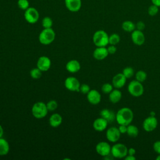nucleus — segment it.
I'll list each match as a JSON object with an SVG mask.
<instances>
[{
	"label": "nucleus",
	"mask_w": 160,
	"mask_h": 160,
	"mask_svg": "<svg viewBox=\"0 0 160 160\" xmlns=\"http://www.w3.org/2000/svg\"><path fill=\"white\" fill-rule=\"evenodd\" d=\"M134 118L132 111L127 107L119 109L116 113V121L119 124L129 125L131 123Z\"/></svg>",
	"instance_id": "nucleus-1"
},
{
	"label": "nucleus",
	"mask_w": 160,
	"mask_h": 160,
	"mask_svg": "<svg viewBox=\"0 0 160 160\" xmlns=\"http://www.w3.org/2000/svg\"><path fill=\"white\" fill-rule=\"evenodd\" d=\"M92 41L96 47H106L109 44V35L104 30H98L92 36Z\"/></svg>",
	"instance_id": "nucleus-2"
},
{
	"label": "nucleus",
	"mask_w": 160,
	"mask_h": 160,
	"mask_svg": "<svg viewBox=\"0 0 160 160\" xmlns=\"http://www.w3.org/2000/svg\"><path fill=\"white\" fill-rule=\"evenodd\" d=\"M55 37V32L52 28H44L39 35V41L43 45H49L54 41Z\"/></svg>",
	"instance_id": "nucleus-3"
},
{
	"label": "nucleus",
	"mask_w": 160,
	"mask_h": 160,
	"mask_svg": "<svg viewBox=\"0 0 160 160\" xmlns=\"http://www.w3.org/2000/svg\"><path fill=\"white\" fill-rule=\"evenodd\" d=\"M48 112L46 104L41 101L34 103L31 109L32 114L36 119L44 118L46 116Z\"/></svg>",
	"instance_id": "nucleus-4"
},
{
	"label": "nucleus",
	"mask_w": 160,
	"mask_h": 160,
	"mask_svg": "<svg viewBox=\"0 0 160 160\" xmlns=\"http://www.w3.org/2000/svg\"><path fill=\"white\" fill-rule=\"evenodd\" d=\"M128 91L131 96L138 98L143 94L144 87L142 82L137 80H132L128 84Z\"/></svg>",
	"instance_id": "nucleus-5"
},
{
	"label": "nucleus",
	"mask_w": 160,
	"mask_h": 160,
	"mask_svg": "<svg viewBox=\"0 0 160 160\" xmlns=\"http://www.w3.org/2000/svg\"><path fill=\"white\" fill-rule=\"evenodd\" d=\"M128 148L122 143H116L111 146V154L115 158H124L128 155Z\"/></svg>",
	"instance_id": "nucleus-6"
},
{
	"label": "nucleus",
	"mask_w": 160,
	"mask_h": 160,
	"mask_svg": "<svg viewBox=\"0 0 160 160\" xmlns=\"http://www.w3.org/2000/svg\"><path fill=\"white\" fill-rule=\"evenodd\" d=\"M25 20L29 24L36 23L39 18V13L38 11L33 7H29L24 11V14Z\"/></svg>",
	"instance_id": "nucleus-7"
},
{
	"label": "nucleus",
	"mask_w": 160,
	"mask_h": 160,
	"mask_svg": "<svg viewBox=\"0 0 160 160\" xmlns=\"http://www.w3.org/2000/svg\"><path fill=\"white\" fill-rule=\"evenodd\" d=\"M158 124L157 118L155 116H149L143 121L142 128L146 132H152L156 129Z\"/></svg>",
	"instance_id": "nucleus-8"
},
{
	"label": "nucleus",
	"mask_w": 160,
	"mask_h": 160,
	"mask_svg": "<svg viewBox=\"0 0 160 160\" xmlns=\"http://www.w3.org/2000/svg\"><path fill=\"white\" fill-rule=\"evenodd\" d=\"M80 85L79 80L75 77H68L64 81L65 88L70 91H79Z\"/></svg>",
	"instance_id": "nucleus-9"
},
{
	"label": "nucleus",
	"mask_w": 160,
	"mask_h": 160,
	"mask_svg": "<svg viewBox=\"0 0 160 160\" xmlns=\"http://www.w3.org/2000/svg\"><path fill=\"white\" fill-rule=\"evenodd\" d=\"M106 137L109 142H116L121 137V132H119L118 128L112 126L106 130Z\"/></svg>",
	"instance_id": "nucleus-10"
},
{
	"label": "nucleus",
	"mask_w": 160,
	"mask_h": 160,
	"mask_svg": "<svg viewBox=\"0 0 160 160\" xmlns=\"http://www.w3.org/2000/svg\"><path fill=\"white\" fill-rule=\"evenodd\" d=\"M95 149H96V152L99 155H100L102 157H104V156L111 154V146L107 142L101 141L96 144Z\"/></svg>",
	"instance_id": "nucleus-11"
},
{
	"label": "nucleus",
	"mask_w": 160,
	"mask_h": 160,
	"mask_svg": "<svg viewBox=\"0 0 160 160\" xmlns=\"http://www.w3.org/2000/svg\"><path fill=\"white\" fill-rule=\"evenodd\" d=\"M131 39L134 44L141 46L145 42V36L142 31L136 29L131 32Z\"/></svg>",
	"instance_id": "nucleus-12"
},
{
	"label": "nucleus",
	"mask_w": 160,
	"mask_h": 160,
	"mask_svg": "<svg viewBox=\"0 0 160 160\" xmlns=\"http://www.w3.org/2000/svg\"><path fill=\"white\" fill-rule=\"evenodd\" d=\"M51 65V59L46 56H42L39 58L37 61V68L42 72H46L49 69Z\"/></svg>",
	"instance_id": "nucleus-13"
},
{
	"label": "nucleus",
	"mask_w": 160,
	"mask_h": 160,
	"mask_svg": "<svg viewBox=\"0 0 160 160\" xmlns=\"http://www.w3.org/2000/svg\"><path fill=\"white\" fill-rule=\"evenodd\" d=\"M127 78L121 73H118L114 75L112 79V84L116 89L122 88L126 82Z\"/></svg>",
	"instance_id": "nucleus-14"
},
{
	"label": "nucleus",
	"mask_w": 160,
	"mask_h": 160,
	"mask_svg": "<svg viewBox=\"0 0 160 160\" xmlns=\"http://www.w3.org/2000/svg\"><path fill=\"white\" fill-rule=\"evenodd\" d=\"M87 99L90 104L96 105L100 102L101 100V95L97 90L91 89L87 94Z\"/></svg>",
	"instance_id": "nucleus-15"
},
{
	"label": "nucleus",
	"mask_w": 160,
	"mask_h": 160,
	"mask_svg": "<svg viewBox=\"0 0 160 160\" xmlns=\"http://www.w3.org/2000/svg\"><path fill=\"white\" fill-rule=\"evenodd\" d=\"M66 8L71 12H78L80 10L82 2L81 0H64Z\"/></svg>",
	"instance_id": "nucleus-16"
},
{
	"label": "nucleus",
	"mask_w": 160,
	"mask_h": 160,
	"mask_svg": "<svg viewBox=\"0 0 160 160\" xmlns=\"http://www.w3.org/2000/svg\"><path fill=\"white\" fill-rule=\"evenodd\" d=\"M108 124V122L103 118L100 117L94 121L92 123V127L95 131L98 132H102L107 128Z\"/></svg>",
	"instance_id": "nucleus-17"
},
{
	"label": "nucleus",
	"mask_w": 160,
	"mask_h": 160,
	"mask_svg": "<svg viewBox=\"0 0 160 160\" xmlns=\"http://www.w3.org/2000/svg\"><path fill=\"white\" fill-rule=\"evenodd\" d=\"M109 52L106 47H97L93 51V57L98 61L104 59L108 56Z\"/></svg>",
	"instance_id": "nucleus-18"
},
{
	"label": "nucleus",
	"mask_w": 160,
	"mask_h": 160,
	"mask_svg": "<svg viewBox=\"0 0 160 160\" xmlns=\"http://www.w3.org/2000/svg\"><path fill=\"white\" fill-rule=\"evenodd\" d=\"M81 69V64L76 59L69 61L66 64V69L71 73H76Z\"/></svg>",
	"instance_id": "nucleus-19"
},
{
	"label": "nucleus",
	"mask_w": 160,
	"mask_h": 160,
	"mask_svg": "<svg viewBox=\"0 0 160 160\" xmlns=\"http://www.w3.org/2000/svg\"><path fill=\"white\" fill-rule=\"evenodd\" d=\"M101 117L105 119L108 123H111L116 120V114L111 110L105 108L100 112Z\"/></svg>",
	"instance_id": "nucleus-20"
},
{
	"label": "nucleus",
	"mask_w": 160,
	"mask_h": 160,
	"mask_svg": "<svg viewBox=\"0 0 160 160\" xmlns=\"http://www.w3.org/2000/svg\"><path fill=\"white\" fill-rule=\"evenodd\" d=\"M62 122V116L58 113L52 114L49 119V125L52 128H57L59 126Z\"/></svg>",
	"instance_id": "nucleus-21"
},
{
	"label": "nucleus",
	"mask_w": 160,
	"mask_h": 160,
	"mask_svg": "<svg viewBox=\"0 0 160 160\" xmlns=\"http://www.w3.org/2000/svg\"><path fill=\"white\" fill-rule=\"evenodd\" d=\"M122 98V92L119 89H113L109 94V100L113 104L118 103L120 101Z\"/></svg>",
	"instance_id": "nucleus-22"
},
{
	"label": "nucleus",
	"mask_w": 160,
	"mask_h": 160,
	"mask_svg": "<svg viewBox=\"0 0 160 160\" xmlns=\"http://www.w3.org/2000/svg\"><path fill=\"white\" fill-rule=\"evenodd\" d=\"M10 149L9 142L4 138H0V156H5L8 154Z\"/></svg>",
	"instance_id": "nucleus-23"
},
{
	"label": "nucleus",
	"mask_w": 160,
	"mask_h": 160,
	"mask_svg": "<svg viewBox=\"0 0 160 160\" xmlns=\"http://www.w3.org/2000/svg\"><path fill=\"white\" fill-rule=\"evenodd\" d=\"M121 27L124 31L128 32H132L134 29H136V24L129 20L123 21Z\"/></svg>",
	"instance_id": "nucleus-24"
},
{
	"label": "nucleus",
	"mask_w": 160,
	"mask_h": 160,
	"mask_svg": "<svg viewBox=\"0 0 160 160\" xmlns=\"http://www.w3.org/2000/svg\"><path fill=\"white\" fill-rule=\"evenodd\" d=\"M126 133L131 138H136L139 134V129L135 125L130 124L128 125Z\"/></svg>",
	"instance_id": "nucleus-25"
},
{
	"label": "nucleus",
	"mask_w": 160,
	"mask_h": 160,
	"mask_svg": "<svg viewBox=\"0 0 160 160\" xmlns=\"http://www.w3.org/2000/svg\"><path fill=\"white\" fill-rule=\"evenodd\" d=\"M135 77L136 80L141 82H143L147 79V73L142 70H139L136 72Z\"/></svg>",
	"instance_id": "nucleus-26"
},
{
	"label": "nucleus",
	"mask_w": 160,
	"mask_h": 160,
	"mask_svg": "<svg viewBox=\"0 0 160 160\" xmlns=\"http://www.w3.org/2000/svg\"><path fill=\"white\" fill-rule=\"evenodd\" d=\"M121 40L120 36L117 33H112L109 36V44L111 45H116Z\"/></svg>",
	"instance_id": "nucleus-27"
},
{
	"label": "nucleus",
	"mask_w": 160,
	"mask_h": 160,
	"mask_svg": "<svg viewBox=\"0 0 160 160\" xmlns=\"http://www.w3.org/2000/svg\"><path fill=\"white\" fill-rule=\"evenodd\" d=\"M122 73L124 74V76L127 78H132L134 74V70L132 67H126L123 69Z\"/></svg>",
	"instance_id": "nucleus-28"
},
{
	"label": "nucleus",
	"mask_w": 160,
	"mask_h": 160,
	"mask_svg": "<svg viewBox=\"0 0 160 160\" xmlns=\"http://www.w3.org/2000/svg\"><path fill=\"white\" fill-rule=\"evenodd\" d=\"M52 24L53 22L50 17L46 16L42 20V26L44 28H51Z\"/></svg>",
	"instance_id": "nucleus-29"
},
{
	"label": "nucleus",
	"mask_w": 160,
	"mask_h": 160,
	"mask_svg": "<svg viewBox=\"0 0 160 160\" xmlns=\"http://www.w3.org/2000/svg\"><path fill=\"white\" fill-rule=\"evenodd\" d=\"M30 76L34 79H39L42 76V71L38 68H33L30 71Z\"/></svg>",
	"instance_id": "nucleus-30"
},
{
	"label": "nucleus",
	"mask_w": 160,
	"mask_h": 160,
	"mask_svg": "<svg viewBox=\"0 0 160 160\" xmlns=\"http://www.w3.org/2000/svg\"><path fill=\"white\" fill-rule=\"evenodd\" d=\"M159 7L154 5V4H151V6H149L148 9V13L149 16H156L158 12H159Z\"/></svg>",
	"instance_id": "nucleus-31"
},
{
	"label": "nucleus",
	"mask_w": 160,
	"mask_h": 160,
	"mask_svg": "<svg viewBox=\"0 0 160 160\" xmlns=\"http://www.w3.org/2000/svg\"><path fill=\"white\" fill-rule=\"evenodd\" d=\"M46 106L48 111H54L58 108V104L55 100H50L46 103Z\"/></svg>",
	"instance_id": "nucleus-32"
},
{
	"label": "nucleus",
	"mask_w": 160,
	"mask_h": 160,
	"mask_svg": "<svg viewBox=\"0 0 160 160\" xmlns=\"http://www.w3.org/2000/svg\"><path fill=\"white\" fill-rule=\"evenodd\" d=\"M113 86L112 84L106 82L102 84L101 87V91L104 94H109L113 89Z\"/></svg>",
	"instance_id": "nucleus-33"
},
{
	"label": "nucleus",
	"mask_w": 160,
	"mask_h": 160,
	"mask_svg": "<svg viewBox=\"0 0 160 160\" xmlns=\"http://www.w3.org/2000/svg\"><path fill=\"white\" fill-rule=\"evenodd\" d=\"M18 6L21 10H26L29 7V2L28 0H18Z\"/></svg>",
	"instance_id": "nucleus-34"
},
{
	"label": "nucleus",
	"mask_w": 160,
	"mask_h": 160,
	"mask_svg": "<svg viewBox=\"0 0 160 160\" xmlns=\"http://www.w3.org/2000/svg\"><path fill=\"white\" fill-rule=\"evenodd\" d=\"M90 90H91V89H90V87L88 84H82L80 85L79 92H81V93H82L84 94H87Z\"/></svg>",
	"instance_id": "nucleus-35"
},
{
	"label": "nucleus",
	"mask_w": 160,
	"mask_h": 160,
	"mask_svg": "<svg viewBox=\"0 0 160 160\" xmlns=\"http://www.w3.org/2000/svg\"><path fill=\"white\" fill-rule=\"evenodd\" d=\"M152 148L154 152L158 154H160V140L155 141L152 145Z\"/></svg>",
	"instance_id": "nucleus-36"
},
{
	"label": "nucleus",
	"mask_w": 160,
	"mask_h": 160,
	"mask_svg": "<svg viewBox=\"0 0 160 160\" xmlns=\"http://www.w3.org/2000/svg\"><path fill=\"white\" fill-rule=\"evenodd\" d=\"M145 24L143 21H139L136 24V29L140 30V31H143L145 29Z\"/></svg>",
	"instance_id": "nucleus-37"
},
{
	"label": "nucleus",
	"mask_w": 160,
	"mask_h": 160,
	"mask_svg": "<svg viewBox=\"0 0 160 160\" xmlns=\"http://www.w3.org/2000/svg\"><path fill=\"white\" fill-rule=\"evenodd\" d=\"M107 49H108V51L109 54H114L117 50V48L115 46V45H111V44H110V46H109L107 48Z\"/></svg>",
	"instance_id": "nucleus-38"
},
{
	"label": "nucleus",
	"mask_w": 160,
	"mask_h": 160,
	"mask_svg": "<svg viewBox=\"0 0 160 160\" xmlns=\"http://www.w3.org/2000/svg\"><path fill=\"white\" fill-rule=\"evenodd\" d=\"M127 127H128V126H126V125L119 124V126L118 127V129H119V132H121V134L126 133V132H127Z\"/></svg>",
	"instance_id": "nucleus-39"
},
{
	"label": "nucleus",
	"mask_w": 160,
	"mask_h": 160,
	"mask_svg": "<svg viewBox=\"0 0 160 160\" xmlns=\"http://www.w3.org/2000/svg\"><path fill=\"white\" fill-rule=\"evenodd\" d=\"M136 153V149L133 148H130L128 149V154L129 155H134Z\"/></svg>",
	"instance_id": "nucleus-40"
},
{
	"label": "nucleus",
	"mask_w": 160,
	"mask_h": 160,
	"mask_svg": "<svg viewBox=\"0 0 160 160\" xmlns=\"http://www.w3.org/2000/svg\"><path fill=\"white\" fill-rule=\"evenodd\" d=\"M136 157L134 155H129L128 154L125 158L124 159L125 160H136Z\"/></svg>",
	"instance_id": "nucleus-41"
},
{
	"label": "nucleus",
	"mask_w": 160,
	"mask_h": 160,
	"mask_svg": "<svg viewBox=\"0 0 160 160\" xmlns=\"http://www.w3.org/2000/svg\"><path fill=\"white\" fill-rule=\"evenodd\" d=\"M152 4H154L160 8V0H151Z\"/></svg>",
	"instance_id": "nucleus-42"
},
{
	"label": "nucleus",
	"mask_w": 160,
	"mask_h": 160,
	"mask_svg": "<svg viewBox=\"0 0 160 160\" xmlns=\"http://www.w3.org/2000/svg\"><path fill=\"white\" fill-rule=\"evenodd\" d=\"M3 134H4V129L2 127V126L0 124V138H2Z\"/></svg>",
	"instance_id": "nucleus-43"
},
{
	"label": "nucleus",
	"mask_w": 160,
	"mask_h": 160,
	"mask_svg": "<svg viewBox=\"0 0 160 160\" xmlns=\"http://www.w3.org/2000/svg\"><path fill=\"white\" fill-rule=\"evenodd\" d=\"M155 114H156V113H155L154 111L150 112V116H155Z\"/></svg>",
	"instance_id": "nucleus-44"
},
{
	"label": "nucleus",
	"mask_w": 160,
	"mask_h": 160,
	"mask_svg": "<svg viewBox=\"0 0 160 160\" xmlns=\"http://www.w3.org/2000/svg\"><path fill=\"white\" fill-rule=\"evenodd\" d=\"M156 160H160V154H158V156L156 157Z\"/></svg>",
	"instance_id": "nucleus-45"
}]
</instances>
